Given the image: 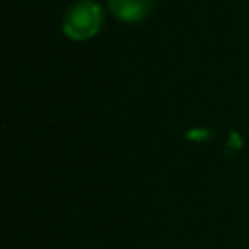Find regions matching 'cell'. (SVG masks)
I'll list each match as a JSON object with an SVG mask.
<instances>
[{"label":"cell","mask_w":249,"mask_h":249,"mask_svg":"<svg viewBox=\"0 0 249 249\" xmlns=\"http://www.w3.org/2000/svg\"><path fill=\"white\" fill-rule=\"evenodd\" d=\"M101 23H103V14L97 4L78 2L68 10V14L62 21V29L70 39L86 41V39L97 35V31L101 29Z\"/></svg>","instance_id":"1"},{"label":"cell","mask_w":249,"mask_h":249,"mask_svg":"<svg viewBox=\"0 0 249 249\" xmlns=\"http://www.w3.org/2000/svg\"><path fill=\"white\" fill-rule=\"evenodd\" d=\"M154 0H109V10L121 21H142L152 12Z\"/></svg>","instance_id":"2"}]
</instances>
